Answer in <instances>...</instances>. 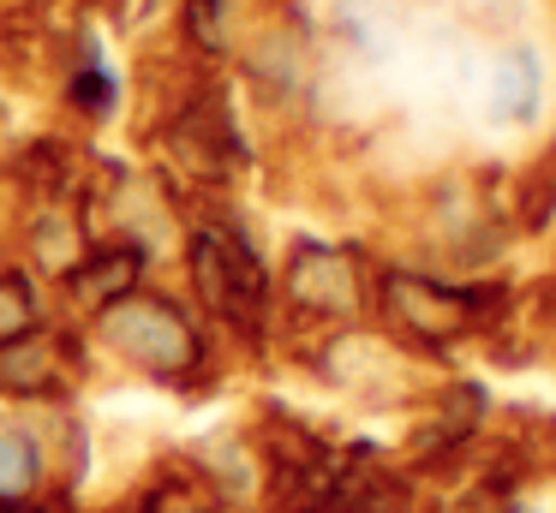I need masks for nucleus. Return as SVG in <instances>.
Returning a JSON list of instances; mask_svg holds the SVG:
<instances>
[{
  "label": "nucleus",
  "instance_id": "nucleus-1",
  "mask_svg": "<svg viewBox=\"0 0 556 513\" xmlns=\"http://www.w3.org/2000/svg\"><path fill=\"white\" fill-rule=\"evenodd\" d=\"M174 269H180V293L192 310L216 329L222 346H264L276 329V262H269L264 239L252 233L228 197L186 203L180 239H174Z\"/></svg>",
  "mask_w": 556,
  "mask_h": 513
},
{
  "label": "nucleus",
  "instance_id": "nucleus-2",
  "mask_svg": "<svg viewBox=\"0 0 556 513\" xmlns=\"http://www.w3.org/2000/svg\"><path fill=\"white\" fill-rule=\"evenodd\" d=\"M90 352L97 364L121 370V376L144 382L156 394L174 400H198V394L216 388L222 364H228V346L216 341L204 317L192 310V298L174 281L150 274L144 286H132L126 298H114L109 310L85 322Z\"/></svg>",
  "mask_w": 556,
  "mask_h": 513
},
{
  "label": "nucleus",
  "instance_id": "nucleus-3",
  "mask_svg": "<svg viewBox=\"0 0 556 513\" xmlns=\"http://www.w3.org/2000/svg\"><path fill=\"white\" fill-rule=\"evenodd\" d=\"M97 370L85 322L54 310L42 329L0 341V400L7 406H30V412H66L78 400V388Z\"/></svg>",
  "mask_w": 556,
  "mask_h": 513
},
{
  "label": "nucleus",
  "instance_id": "nucleus-4",
  "mask_svg": "<svg viewBox=\"0 0 556 513\" xmlns=\"http://www.w3.org/2000/svg\"><path fill=\"white\" fill-rule=\"evenodd\" d=\"M54 107L85 138L114 131L132 114V78H126L102 18H73L54 42Z\"/></svg>",
  "mask_w": 556,
  "mask_h": 513
},
{
  "label": "nucleus",
  "instance_id": "nucleus-5",
  "mask_svg": "<svg viewBox=\"0 0 556 513\" xmlns=\"http://www.w3.org/2000/svg\"><path fill=\"white\" fill-rule=\"evenodd\" d=\"M276 305L312 322H353L371 305V281H365V257L341 239L293 233L276 262Z\"/></svg>",
  "mask_w": 556,
  "mask_h": 513
},
{
  "label": "nucleus",
  "instance_id": "nucleus-6",
  "mask_svg": "<svg viewBox=\"0 0 556 513\" xmlns=\"http://www.w3.org/2000/svg\"><path fill=\"white\" fill-rule=\"evenodd\" d=\"M150 274H162V262L150 257L144 245H132V239H121V233H90L85 251L49 281V293H54V310H61V317L90 322L97 310H109L114 298L144 286Z\"/></svg>",
  "mask_w": 556,
  "mask_h": 513
},
{
  "label": "nucleus",
  "instance_id": "nucleus-7",
  "mask_svg": "<svg viewBox=\"0 0 556 513\" xmlns=\"http://www.w3.org/2000/svg\"><path fill=\"white\" fill-rule=\"evenodd\" d=\"M61 496V465H54V412L0 400V508L13 501Z\"/></svg>",
  "mask_w": 556,
  "mask_h": 513
},
{
  "label": "nucleus",
  "instance_id": "nucleus-8",
  "mask_svg": "<svg viewBox=\"0 0 556 513\" xmlns=\"http://www.w3.org/2000/svg\"><path fill=\"white\" fill-rule=\"evenodd\" d=\"M377 305H383V317L395 322L407 341H431V346L467 334V322H472L467 293H455V286H443V281H425V274H413V269L377 274Z\"/></svg>",
  "mask_w": 556,
  "mask_h": 513
},
{
  "label": "nucleus",
  "instance_id": "nucleus-9",
  "mask_svg": "<svg viewBox=\"0 0 556 513\" xmlns=\"http://www.w3.org/2000/svg\"><path fill=\"white\" fill-rule=\"evenodd\" d=\"M85 239H90V221H85V209H78V197H66V203H18L13 257L25 262L30 274H42V281H54V274L85 251Z\"/></svg>",
  "mask_w": 556,
  "mask_h": 513
},
{
  "label": "nucleus",
  "instance_id": "nucleus-10",
  "mask_svg": "<svg viewBox=\"0 0 556 513\" xmlns=\"http://www.w3.org/2000/svg\"><path fill=\"white\" fill-rule=\"evenodd\" d=\"M245 0H174V42L198 72H222L240 42Z\"/></svg>",
  "mask_w": 556,
  "mask_h": 513
},
{
  "label": "nucleus",
  "instance_id": "nucleus-11",
  "mask_svg": "<svg viewBox=\"0 0 556 513\" xmlns=\"http://www.w3.org/2000/svg\"><path fill=\"white\" fill-rule=\"evenodd\" d=\"M54 317V293L42 274H30L25 262H7L0 269V341H18V334L42 329V322Z\"/></svg>",
  "mask_w": 556,
  "mask_h": 513
},
{
  "label": "nucleus",
  "instance_id": "nucleus-12",
  "mask_svg": "<svg viewBox=\"0 0 556 513\" xmlns=\"http://www.w3.org/2000/svg\"><path fill=\"white\" fill-rule=\"evenodd\" d=\"M539 60H532V48H508V54H496L491 66V119H503V126H515V119H532L539 114Z\"/></svg>",
  "mask_w": 556,
  "mask_h": 513
},
{
  "label": "nucleus",
  "instance_id": "nucleus-13",
  "mask_svg": "<svg viewBox=\"0 0 556 513\" xmlns=\"http://www.w3.org/2000/svg\"><path fill=\"white\" fill-rule=\"evenodd\" d=\"M162 513H228V501L204 496V489H174V496H162Z\"/></svg>",
  "mask_w": 556,
  "mask_h": 513
},
{
  "label": "nucleus",
  "instance_id": "nucleus-14",
  "mask_svg": "<svg viewBox=\"0 0 556 513\" xmlns=\"http://www.w3.org/2000/svg\"><path fill=\"white\" fill-rule=\"evenodd\" d=\"M121 513H162V489H138V496L126 501Z\"/></svg>",
  "mask_w": 556,
  "mask_h": 513
},
{
  "label": "nucleus",
  "instance_id": "nucleus-15",
  "mask_svg": "<svg viewBox=\"0 0 556 513\" xmlns=\"http://www.w3.org/2000/svg\"><path fill=\"white\" fill-rule=\"evenodd\" d=\"M13 262V215H7V203H0V269Z\"/></svg>",
  "mask_w": 556,
  "mask_h": 513
},
{
  "label": "nucleus",
  "instance_id": "nucleus-16",
  "mask_svg": "<svg viewBox=\"0 0 556 513\" xmlns=\"http://www.w3.org/2000/svg\"><path fill=\"white\" fill-rule=\"evenodd\" d=\"M49 7H61V0H13V12H49Z\"/></svg>",
  "mask_w": 556,
  "mask_h": 513
}]
</instances>
